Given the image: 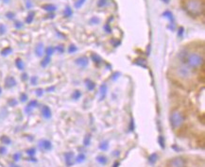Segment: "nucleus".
I'll list each match as a JSON object with an SVG mask.
<instances>
[{
  "instance_id": "nucleus-43",
  "label": "nucleus",
  "mask_w": 205,
  "mask_h": 167,
  "mask_svg": "<svg viewBox=\"0 0 205 167\" xmlns=\"http://www.w3.org/2000/svg\"><path fill=\"white\" fill-rule=\"evenodd\" d=\"M21 101L22 102H25V101H27V99H28V96L26 95V93H22V95H21Z\"/></svg>"
},
{
  "instance_id": "nucleus-7",
  "label": "nucleus",
  "mask_w": 205,
  "mask_h": 167,
  "mask_svg": "<svg viewBox=\"0 0 205 167\" xmlns=\"http://www.w3.org/2000/svg\"><path fill=\"white\" fill-rule=\"evenodd\" d=\"M75 62L80 67H85V66L88 65V59H87V57H85V56H82V57L78 58Z\"/></svg>"
},
{
  "instance_id": "nucleus-52",
  "label": "nucleus",
  "mask_w": 205,
  "mask_h": 167,
  "mask_svg": "<svg viewBox=\"0 0 205 167\" xmlns=\"http://www.w3.org/2000/svg\"><path fill=\"white\" fill-rule=\"evenodd\" d=\"M162 1H163L164 3H165V4H168L170 2V0H162Z\"/></svg>"
},
{
  "instance_id": "nucleus-24",
  "label": "nucleus",
  "mask_w": 205,
  "mask_h": 167,
  "mask_svg": "<svg viewBox=\"0 0 205 167\" xmlns=\"http://www.w3.org/2000/svg\"><path fill=\"white\" fill-rule=\"evenodd\" d=\"M135 62L138 64V65H140L141 67H145L146 68L147 65H146V59H135Z\"/></svg>"
},
{
  "instance_id": "nucleus-46",
  "label": "nucleus",
  "mask_w": 205,
  "mask_h": 167,
  "mask_svg": "<svg viewBox=\"0 0 205 167\" xmlns=\"http://www.w3.org/2000/svg\"><path fill=\"white\" fill-rule=\"evenodd\" d=\"M36 95H37V96H43V90L42 89H37L36 90Z\"/></svg>"
},
{
  "instance_id": "nucleus-47",
  "label": "nucleus",
  "mask_w": 205,
  "mask_h": 167,
  "mask_svg": "<svg viewBox=\"0 0 205 167\" xmlns=\"http://www.w3.org/2000/svg\"><path fill=\"white\" fill-rule=\"evenodd\" d=\"M14 25H15V28H21L23 27V24L21 23V22H16Z\"/></svg>"
},
{
  "instance_id": "nucleus-19",
  "label": "nucleus",
  "mask_w": 205,
  "mask_h": 167,
  "mask_svg": "<svg viewBox=\"0 0 205 167\" xmlns=\"http://www.w3.org/2000/svg\"><path fill=\"white\" fill-rule=\"evenodd\" d=\"M91 58H92V59L94 61V62L96 63V64H100L102 62H103V61H102V59L97 54H93L91 56Z\"/></svg>"
},
{
  "instance_id": "nucleus-33",
  "label": "nucleus",
  "mask_w": 205,
  "mask_h": 167,
  "mask_svg": "<svg viewBox=\"0 0 205 167\" xmlns=\"http://www.w3.org/2000/svg\"><path fill=\"white\" fill-rule=\"evenodd\" d=\"M1 142L4 144H10L11 143V141L9 139V137L7 136H3L1 137Z\"/></svg>"
},
{
  "instance_id": "nucleus-26",
  "label": "nucleus",
  "mask_w": 205,
  "mask_h": 167,
  "mask_svg": "<svg viewBox=\"0 0 205 167\" xmlns=\"http://www.w3.org/2000/svg\"><path fill=\"white\" fill-rule=\"evenodd\" d=\"M50 61H51L50 57H48V56H46V57L41 62V65H42L43 67H46V65H48V64L50 62Z\"/></svg>"
},
{
  "instance_id": "nucleus-48",
  "label": "nucleus",
  "mask_w": 205,
  "mask_h": 167,
  "mask_svg": "<svg viewBox=\"0 0 205 167\" xmlns=\"http://www.w3.org/2000/svg\"><path fill=\"white\" fill-rule=\"evenodd\" d=\"M6 151H7L6 147H4V146H1V147H0V154H5V153H6Z\"/></svg>"
},
{
  "instance_id": "nucleus-40",
  "label": "nucleus",
  "mask_w": 205,
  "mask_h": 167,
  "mask_svg": "<svg viewBox=\"0 0 205 167\" xmlns=\"http://www.w3.org/2000/svg\"><path fill=\"white\" fill-rule=\"evenodd\" d=\"M183 32H184V28H183L182 27H180V28H179V30H178V36L179 37H182Z\"/></svg>"
},
{
  "instance_id": "nucleus-29",
  "label": "nucleus",
  "mask_w": 205,
  "mask_h": 167,
  "mask_svg": "<svg viewBox=\"0 0 205 167\" xmlns=\"http://www.w3.org/2000/svg\"><path fill=\"white\" fill-rule=\"evenodd\" d=\"M54 51H55L54 47H52V46H48V47L45 49V54H46V56H48V57H51V56L53 55Z\"/></svg>"
},
{
  "instance_id": "nucleus-44",
  "label": "nucleus",
  "mask_w": 205,
  "mask_h": 167,
  "mask_svg": "<svg viewBox=\"0 0 205 167\" xmlns=\"http://www.w3.org/2000/svg\"><path fill=\"white\" fill-rule=\"evenodd\" d=\"M6 16H7V18H9V19H13L14 18V13H13V12H8V13L6 14Z\"/></svg>"
},
{
  "instance_id": "nucleus-41",
  "label": "nucleus",
  "mask_w": 205,
  "mask_h": 167,
  "mask_svg": "<svg viewBox=\"0 0 205 167\" xmlns=\"http://www.w3.org/2000/svg\"><path fill=\"white\" fill-rule=\"evenodd\" d=\"M37 80H38L37 76H32L31 79V82L32 85H36L37 84Z\"/></svg>"
},
{
  "instance_id": "nucleus-37",
  "label": "nucleus",
  "mask_w": 205,
  "mask_h": 167,
  "mask_svg": "<svg viewBox=\"0 0 205 167\" xmlns=\"http://www.w3.org/2000/svg\"><path fill=\"white\" fill-rule=\"evenodd\" d=\"M77 50H78V48H77V46L74 45H71L69 46V48H68V52H69V53L71 54V53L76 52Z\"/></svg>"
},
{
  "instance_id": "nucleus-8",
  "label": "nucleus",
  "mask_w": 205,
  "mask_h": 167,
  "mask_svg": "<svg viewBox=\"0 0 205 167\" xmlns=\"http://www.w3.org/2000/svg\"><path fill=\"white\" fill-rule=\"evenodd\" d=\"M16 85V80L13 76H8L5 79V86L7 88H12Z\"/></svg>"
},
{
  "instance_id": "nucleus-56",
  "label": "nucleus",
  "mask_w": 205,
  "mask_h": 167,
  "mask_svg": "<svg viewBox=\"0 0 205 167\" xmlns=\"http://www.w3.org/2000/svg\"><path fill=\"white\" fill-rule=\"evenodd\" d=\"M1 93H2V89H1V87H0V95H1Z\"/></svg>"
},
{
  "instance_id": "nucleus-45",
  "label": "nucleus",
  "mask_w": 205,
  "mask_h": 167,
  "mask_svg": "<svg viewBox=\"0 0 205 167\" xmlns=\"http://www.w3.org/2000/svg\"><path fill=\"white\" fill-rule=\"evenodd\" d=\"M20 157H21V154H20V153H16V154H14V155H13V160H14L15 161H19Z\"/></svg>"
},
{
  "instance_id": "nucleus-22",
  "label": "nucleus",
  "mask_w": 205,
  "mask_h": 167,
  "mask_svg": "<svg viewBox=\"0 0 205 167\" xmlns=\"http://www.w3.org/2000/svg\"><path fill=\"white\" fill-rule=\"evenodd\" d=\"M96 161L102 165H104V164L107 163V162H108V159H107L105 156H97L96 157Z\"/></svg>"
},
{
  "instance_id": "nucleus-20",
  "label": "nucleus",
  "mask_w": 205,
  "mask_h": 167,
  "mask_svg": "<svg viewBox=\"0 0 205 167\" xmlns=\"http://www.w3.org/2000/svg\"><path fill=\"white\" fill-rule=\"evenodd\" d=\"M15 65H16V67L18 68L19 70H24L25 65H24L23 61H22L21 59H16V61H15Z\"/></svg>"
},
{
  "instance_id": "nucleus-35",
  "label": "nucleus",
  "mask_w": 205,
  "mask_h": 167,
  "mask_svg": "<svg viewBox=\"0 0 205 167\" xmlns=\"http://www.w3.org/2000/svg\"><path fill=\"white\" fill-rule=\"evenodd\" d=\"M99 22H100V20H99V18H97V17H93V18L90 20V24H92V25H97V24H99Z\"/></svg>"
},
{
  "instance_id": "nucleus-39",
  "label": "nucleus",
  "mask_w": 205,
  "mask_h": 167,
  "mask_svg": "<svg viewBox=\"0 0 205 167\" xmlns=\"http://www.w3.org/2000/svg\"><path fill=\"white\" fill-rule=\"evenodd\" d=\"M6 32V27L4 25H0V35H3Z\"/></svg>"
},
{
  "instance_id": "nucleus-18",
  "label": "nucleus",
  "mask_w": 205,
  "mask_h": 167,
  "mask_svg": "<svg viewBox=\"0 0 205 167\" xmlns=\"http://www.w3.org/2000/svg\"><path fill=\"white\" fill-rule=\"evenodd\" d=\"M72 15H73V11H72V8L70 7H66L65 8V11H63V16L66 17V18H68V17H71Z\"/></svg>"
},
{
  "instance_id": "nucleus-32",
  "label": "nucleus",
  "mask_w": 205,
  "mask_h": 167,
  "mask_svg": "<svg viewBox=\"0 0 205 167\" xmlns=\"http://www.w3.org/2000/svg\"><path fill=\"white\" fill-rule=\"evenodd\" d=\"M107 4H108V0H99V1H97V7L103 8Z\"/></svg>"
},
{
  "instance_id": "nucleus-34",
  "label": "nucleus",
  "mask_w": 205,
  "mask_h": 167,
  "mask_svg": "<svg viewBox=\"0 0 205 167\" xmlns=\"http://www.w3.org/2000/svg\"><path fill=\"white\" fill-rule=\"evenodd\" d=\"M86 0H78L76 3H75V8H79L80 7H82V5L85 3Z\"/></svg>"
},
{
  "instance_id": "nucleus-15",
  "label": "nucleus",
  "mask_w": 205,
  "mask_h": 167,
  "mask_svg": "<svg viewBox=\"0 0 205 167\" xmlns=\"http://www.w3.org/2000/svg\"><path fill=\"white\" fill-rule=\"evenodd\" d=\"M73 157H74V153L73 152H67L65 154V162H66V164L67 165H71L72 164V159H73Z\"/></svg>"
},
{
  "instance_id": "nucleus-6",
  "label": "nucleus",
  "mask_w": 205,
  "mask_h": 167,
  "mask_svg": "<svg viewBox=\"0 0 205 167\" xmlns=\"http://www.w3.org/2000/svg\"><path fill=\"white\" fill-rule=\"evenodd\" d=\"M39 146L43 150L48 151V150H51V148H52V144H51V143L48 140H42L39 143Z\"/></svg>"
},
{
  "instance_id": "nucleus-9",
  "label": "nucleus",
  "mask_w": 205,
  "mask_h": 167,
  "mask_svg": "<svg viewBox=\"0 0 205 167\" xmlns=\"http://www.w3.org/2000/svg\"><path fill=\"white\" fill-rule=\"evenodd\" d=\"M35 54L37 57H42L43 54H44V45H43V42H39V44L36 45Z\"/></svg>"
},
{
  "instance_id": "nucleus-11",
  "label": "nucleus",
  "mask_w": 205,
  "mask_h": 167,
  "mask_svg": "<svg viewBox=\"0 0 205 167\" xmlns=\"http://www.w3.org/2000/svg\"><path fill=\"white\" fill-rule=\"evenodd\" d=\"M42 114L45 118L48 119L51 117V110L49 109V107L48 106H43L42 108Z\"/></svg>"
},
{
  "instance_id": "nucleus-30",
  "label": "nucleus",
  "mask_w": 205,
  "mask_h": 167,
  "mask_svg": "<svg viewBox=\"0 0 205 167\" xmlns=\"http://www.w3.org/2000/svg\"><path fill=\"white\" fill-rule=\"evenodd\" d=\"M85 159H86V157H85L84 154L83 153H80L79 155L76 158V161L77 162H79V163H80V162H83L85 161Z\"/></svg>"
},
{
  "instance_id": "nucleus-38",
  "label": "nucleus",
  "mask_w": 205,
  "mask_h": 167,
  "mask_svg": "<svg viewBox=\"0 0 205 167\" xmlns=\"http://www.w3.org/2000/svg\"><path fill=\"white\" fill-rule=\"evenodd\" d=\"M55 50H57L60 53H63L65 52V47H63V45H58L57 47L55 48Z\"/></svg>"
},
{
  "instance_id": "nucleus-16",
  "label": "nucleus",
  "mask_w": 205,
  "mask_h": 167,
  "mask_svg": "<svg viewBox=\"0 0 205 167\" xmlns=\"http://www.w3.org/2000/svg\"><path fill=\"white\" fill-rule=\"evenodd\" d=\"M85 82H86V87H87V89L89 90V91H93V90L95 89L96 83L94 82V81H92L91 79H86V80H85Z\"/></svg>"
},
{
  "instance_id": "nucleus-17",
  "label": "nucleus",
  "mask_w": 205,
  "mask_h": 167,
  "mask_svg": "<svg viewBox=\"0 0 205 167\" xmlns=\"http://www.w3.org/2000/svg\"><path fill=\"white\" fill-rule=\"evenodd\" d=\"M157 159H158V155L156 153H153V154H151V155H149L148 161L150 164H154L157 161Z\"/></svg>"
},
{
  "instance_id": "nucleus-21",
  "label": "nucleus",
  "mask_w": 205,
  "mask_h": 167,
  "mask_svg": "<svg viewBox=\"0 0 205 167\" xmlns=\"http://www.w3.org/2000/svg\"><path fill=\"white\" fill-rule=\"evenodd\" d=\"M34 15H35V12H34V11L29 12L28 15L27 16V18H26V23H27V24H31L33 19H34Z\"/></svg>"
},
{
  "instance_id": "nucleus-14",
  "label": "nucleus",
  "mask_w": 205,
  "mask_h": 167,
  "mask_svg": "<svg viewBox=\"0 0 205 167\" xmlns=\"http://www.w3.org/2000/svg\"><path fill=\"white\" fill-rule=\"evenodd\" d=\"M37 105H38L37 100H32V101H31V102H29V103L28 104L27 108H26V110H25L26 113H31V110H32L33 108H35V107H37Z\"/></svg>"
},
{
  "instance_id": "nucleus-2",
  "label": "nucleus",
  "mask_w": 205,
  "mask_h": 167,
  "mask_svg": "<svg viewBox=\"0 0 205 167\" xmlns=\"http://www.w3.org/2000/svg\"><path fill=\"white\" fill-rule=\"evenodd\" d=\"M186 63L190 68H198L204 63V57L199 53H191L186 59Z\"/></svg>"
},
{
  "instance_id": "nucleus-51",
  "label": "nucleus",
  "mask_w": 205,
  "mask_h": 167,
  "mask_svg": "<svg viewBox=\"0 0 205 167\" xmlns=\"http://www.w3.org/2000/svg\"><path fill=\"white\" fill-rule=\"evenodd\" d=\"M28 79V75L27 74H23L22 75V80H27Z\"/></svg>"
},
{
  "instance_id": "nucleus-1",
  "label": "nucleus",
  "mask_w": 205,
  "mask_h": 167,
  "mask_svg": "<svg viewBox=\"0 0 205 167\" xmlns=\"http://www.w3.org/2000/svg\"><path fill=\"white\" fill-rule=\"evenodd\" d=\"M185 10L191 16L198 17L202 15L204 12L203 0H186Z\"/></svg>"
},
{
  "instance_id": "nucleus-53",
  "label": "nucleus",
  "mask_w": 205,
  "mask_h": 167,
  "mask_svg": "<svg viewBox=\"0 0 205 167\" xmlns=\"http://www.w3.org/2000/svg\"><path fill=\"white\" fill-rule=\"evenodd\" d=\"M118 165H119V163H118V162L116 161V162H115V163L113 164V167H117Z\"/></svg>"
},
{
  "instance_id": "nucleus-54",
  "label": "nucleus",
  "mask_w": 205,
  "mask_h": 167,
  "mask_svg": "<svg viewBox=\"0 0 205 167\" xmlns=\"http://www.w3.org/2000/svg\"><path fill=\"white\" fill-rule=\"evenodd\" d=\"M52 90H54V87H51V88L48 89V91H52Z\"/></svg>"
},
{
  "instance_id": "nucleus-49",
  "label": "nucleus",
  "mask_w": 205,
  "mask_h": 167,
  "mask_svg": "<svg viewBox=\"0 0 205 167\" xmlns=\"http://www.w3.org/2000/svg\"><path fill=\"white\" fill-rule=\"evenodd\" d=\"M168 28L171 29V30H174V28H175V24H174V23H170V25H168Z\"/></svg>"
},
{
  "instance_id": "nucleus-12",
  "label": "nucleus",
  "mask_w": 205,
  "mask_h": 167,
  "mask_svg": "<svg viewBox=\"0 0 205 167\" xmlns=\"http://www.w3.org/2000/svg\"><path fill=\"white\" fill-rule=\"evenodd\" d=\"M42 8L48 12H53L57 10V7L53 5V4H45V5L42 6Z\"/></svg>"
},
{
  "instance_id": "nucleus-23",
  "label": "nucleus",
  "mask_w": 205,
  "mask_h": 167,
  "mask_svg": "<svg viewBox=\"0 0 205 167\" xmlns=\"http://www.w3.org/2000/svg\"><path fill=\"white\" fill-rule=\"evenodd\" d=\"M99 148L101 149L102 151H106L107 149L109 148V143H108V141H104V142L100 143V144H99Z\"/></svg>"
},
{
  "instance_id": "nucleus-10",
  "label": "nucleus",
  "mask_w": 205,
  "mask_h": 167,
  "mask_svg": "<svg viewBox=\"0 0 205 167\" xmlns=\"http://www.w3.org/2000/svg\"><path fill=\"white\" fill-rule=\"evenodd\" d=\"M100 92V100H104L105 97L107 96V92H108V87H107L106 84H102L99 89Z\"/></svg>"
},
{
  "instance_id": "nucleus-25",
  "label": "nucleus",
  "mask_w": 205,
  "mask_h": 167,
  "mask_svg": "<svg viewBox=\"0 0 205 167\" xmlns=\"http://www.w3.org/2000/svg\"><path fill=\"white\" fill-rule=\"evenodd\" d=\"M90 144H91V135L88 134L85 136V138L83 140V144L85 146H88V145H90Z\"/></svg>"
},
{
  "instance_id": "nucleus-50",
  "label": "nucleus",
  "mask_w": 205,
  "mask_h": 167,
  "mask_svg": "<svg viewBox=\"0 0 205 167\" xmlns=\"http://www.w3.org/2000/svg\"><path fill=\"white\" fill-rule=\"evenodd\" d=\"M133 127H134V126H133V120H131V127H130V130H133Z\"/></svg>"
},
{
  "instance_id": "nucleus-4",
  "label": "nucleus",
  "mask_w": 205,
  "mask_h": 167,
  "mask_svg": "<svg viewBox=\"0 0 205 167\" xmlns=\"http://www.w3.org/2000/svg\"><path fill=\"white\" fill-rule=\"evenodd\" d=\"M169 167H186V161L182 157H176L169 161Z\"/></svg>"
},
{
  "instance_id": "nucleus-55",
  "label": "nucleus",
  "mask_w": 205,
  "mask_h": 167,
  "mask_svg": "<svg viewBox=\"0 0 205 167\" xmlns=\"http://www.w3.org/2000/svg\"><path fill=\"white\" fill-rule=\"evenodd\" d=\"M3 1L5 3H9V2H10V0H3Z\"/></svg>"
},
{
  "instance_id": "nucleus-13",
  "label": "nucleus",
  "mask_w": 205,
  "mask_h": 167,
  "mask_svg": "<svg viewBox=\"0 0 205 167\" xmlns=\"http://www.w3.org/2000/svg\"><path fill=\"white\" fill-rule=\"evenodd\" d=\"M162 16L165 17V18L168 19L170 23H174V16H173V13L170 11H165L163 14H162Z\"/></svg>"
},
{
  "instance_id": "nucleus-5",
  "label": "nucleus",
  "mask_w": 205,
  "mask_h": 167,
  "mask_svg": "<svg viewBox=\"0 0 205 167\" xmlns=\"http://www.w3.org/2000/svg\"><path fill=\"white\" fill-rule=\"evenodd\" d=\"M177 73L178 75L181 76L182 79H187L189 78L191 76V70H190V67L188 66H184V65H182L180 66L177 69Z\"/></svg>"
},
{
  "instance_id": "nucleus-42",
  "label": "nucleus",
  "mask_w": 205,
  "mask_h": 167,
  "mask_svg": "<svg viewBox=\"0 0 205 167\" xmlns=\"http://www.w3.org/2000/svg\"><path fill=\"white\" fill-rule=\"evenodd\" d=\"M27 153L28 154L29 156H33L34 154H35V149H34V148L28 149V150H27Z\"/></svg>"
},
{
  "instance_id": "nucleus-28",
  "label": "nucleus",
  "mask_w": 205,
  "mask_h": 167,
  "mask_svg": "<svg viewBox=\"0 0 205 167\" xmlns=\"http://www.w3.org/2000/svg\"><path fill=\"white\" fill-rule=\"evenodd\" d=\"M158 143H159L161 148L165 149V138H164V136H162V135H161V136L158 137Z\"/></svg>"
},
{
  "instance_id": "nucleus-36",
  "label": "nucleus",
  "mask_w": 205,
  "mask_h": 167,
  "mask_svg": "<svg viewBox=\"0 0 205 167\" xmlns=\"http://www.w3.org/2000/svg\"><path fill=\"white\" fill-rule=\"evenodd\" d=\"M104 30L107 32V33H112V28L110 27V24L107 23L104 25Z\"/></svg>"
},
{
  "instance_id": "nucleus-27",
  "label": "nucleus",
  "mask_w": 205,
  "mask_h": 167,
  "mask_svg": "<svg viewBox=\"0 0 205 167\" xmlns=\"http://www.w3.org/2000/svg\"><path fill=\"white\" fill-rule=\"evenodd\" d=\"M11 52H12V49H11V47H10V46H9V47L4 48L1 51V55L2 56H8V55H10Z\"/></svg>"
},
{
  "instance_id": "nucleus-31",
  "label": "nucleus",
  "mask_w": 205,
  "mask_h": 167,
  "mask_svg": "<svg viewBox=\"0 0 205 167\" xmlns=\"http://www.w3.org/2000/svg\"><path fill=\"white\" fill-rule=\"evenodd\" d=\"M80 96H82V93H80V91H79V90H76V91L73 93V95H72V98L75 100L79 99Z\"/></svg>"
},
{
  "instance_id": "nucleus-3",
  "label": "nucleus",
  "mask_w": 205,
  "mask_h": 167,
  "mask_svg": "<svg viewBox=\"0 0 205 167\" xmlns=\"http://www.w3.org/2000/svg\"><path fill=\"white\" fill-rule=\"evenodd\" d=\"M184 123V115L180 110H174L170 114V124L174 129L180 128Z\"/></svg>"
}]
</instances>
